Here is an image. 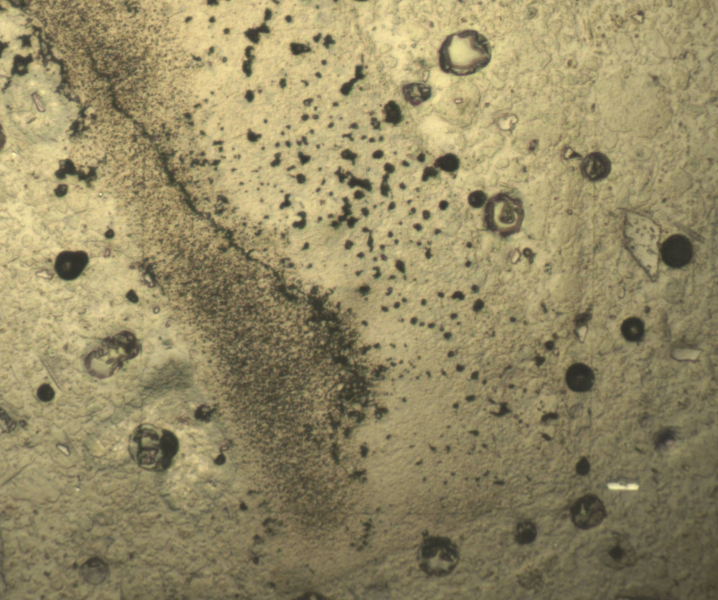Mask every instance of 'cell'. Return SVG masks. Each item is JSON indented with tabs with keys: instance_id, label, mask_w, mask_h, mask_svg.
I'll return each mask as SVG.
<instances>
[{
	"instance_id": "16",
	"label": "cell",
	"mask_w": 718,
	"mask_h": 600,
	"mask_svg": "<svg viewBox=\"0 0 718 600\" xmlns=\"http://www.w3.org/2000/svg\"><path fill=\"white\" fill-rule=\"evenodd\" d=\"M440 166L447 171H454L459 166V160L453 154H447L440 158Z\"/></svg>"
},
{
	"instance_id": "2",
	"label": "cell",
	"mask_w": 718,
	"mask_h": 600,
	"mask_svg": "<svg viewBox=\"0 0 718 600\" xmlns=\"http://www.w3.org/2000/svg\"><path fill=\"white\" fill-rule=\"evenodd\" d=\"M177 449V438L172 431L151 423L138 425L129 439L131 457L146 470H163L170 465Z\"/></svg>"
},
{
	"instance_id": "14",
	"label": "cell",
	"mask_w": 718,
	"mask_h": 600,
	"mask_svg": "<svg viewBox=\"0 0 718 600\" xmlns=\"http://www.w3.org/2000/svg\"><path fill=\"white\" fill-rule=\"evenodd\" d=\"M643 322L638 318L631 317L623 321L621 332L625 339L630 341L639 339L644 334Z\"/></svg>"
},
{
	"instance_id": "3",
	"label": "cell",
	"mask_w": 718,
	"mask_h": 600,
	"mask_svg": "<svg viewBox=\"0 0 718 600\" xmlns=\"http://www.w3.org/2000/svg\"><path fill=\"white\" fill-rule=\"evenodd\" d=\"M139 345L130 334H121L106 340L102 347L87 358V367L94 376L103 379L111 376L123 361L135 356Z\"/></svg>"
},
{
	"instance_id": "11",
	"label": "cell",
	"mask_w": 718,
	"mask_h": 600,
	"mask_svg": "<svg viewBox=\"0 0 718 600\" xmlns=\"http://www.w3.org/2000/svg\"><path fill=\"white\" fill-rule=\"evenodd\" d=\"M79 574L87 583L99 585L107 578L109 568L100 558L92 557L81 566Z\"/></svg>"
},
{
	"instance_id": "4",
	"label": "cell",
	"mask_w": 718,
	"mask_h": 600,
	"mask_svg": "<svg viewBox=\"0 0 718 600\" xmlns=\"http://www.w3.org/2000/svg\"><path fill=\"white\" fill-rule=\"evenodd\" d=\"M423 552L427 571L438 576L452 573L459 561L458 546L447 538L431 539L425 545Z\"/></svg>"
},
{
	"instance_id": "5",
	"label": "cell",
	"mask_w": 718,
	"mask_h": 600,
	"mask_svg": "<svg viewBox=\"0 0 718 600\" xmlns=\"http://www.w3.org/2000/svg\"><path fill=\"white\" fill-rule=\"evenodd\" d=\"M597 555L604 565L616 570L632 566L637 561L636 552L629 540L617 532L602 538L597 546Z\"/></svg>"
},
{
	"instance_id": "15",
	"label": "cell",
	"mask_w": 718,
	"mask_h": 600,
	"mask_svg": "<svg viewBox=\"0 0 718 600\" xmlns=\"http://www.w3.org/2000/svg\"><path fill=\"white\" fill-rule=\"evenodd\" d=\"M536 527L531 521H525L519 523L514 532L515 541L520 545H527L533 542L536 536Z\"/></svg>"
},
{
	"instance_id": "6",
	"label": "cell",
	"mask_w": 718,
	"mask_h": 600,
	"mask_svg": "<svg viewBox=\"0 0 718 600\" xmlns=\"http://www.w3.org/2000/svg\"><path fill=\"white\" fill-rule=\"evenodd\" d=\"M571 519L577 528L588 530L600 524L607 517L603 502L596 496L587 494L580 497L570 509Z\"/></svg>"
},
{
	"instance_id": "1",
	"label": "cell",
	"mask_w": 718,
	"mask_h": 600,
	"mask_svg": "<svg viewBox=\"0 0 718 600\" xmlns=\"http://www.w3.org/2000/svg\"><path fill=\"white\" fill-rule=\"evenodd\" d=\"M491 45L475 30H463L448 36L439 52L440 69L456 76L473 74L490 62Z\"/></svg>"
},
{
	"instance_id": "12",
	"label": "cell",
	"mask_w": 718,
	"mask_h": 600,
	"mask_svg": "<svg viewBox=\"0 0 718 600\" xmlns=\"http://www.w3.org/2000/svg\"><path fill=\"white\" fill-rule=\"evenodd\" d=\"M402 92L406 100L414 105L419 104L427 100L431 95V87L423 83L405 85Z\"/></svg>"
},
{
	"instance_id": "8",
	"label": "cell",
	"mask_w": 718,
	"mask_h": 600,
	"mask_svg": "<svg viewBox=\"0 0 718 600\" xmlns=\"http://www.w3.org/2000/svg\"><path fill=\"white\" fill-rule=\"evenodd\" d=\"M661 254L664 263L672 268H681L691 259L693 247L684 236L675 234L668 238L662 244Z\"/></svg>"
},
{
	"instance_id": "7",
	"label": "cell",
	"mask_w": 718,
	"mask_h": 600,
	"mask_svg": "<svg viewBox=\"0 0 718 600\" xmlns=\"http://www.w3.org/2000/svg\"><path fill=\"white\" fill-rule=\"evenodd\" d=\"M491 221L501 229H510L519 224L522 215L520 203L508 196H496L487 207Z\"/></svg>"
},
{
	"instance_id": "17",
	"label": "cell",
	"mask_w": 718,
	"mask_h": 600,
	"mask_svg": "<svg viewBox=\"0 0 718 600\" xmlns=\"http://www.w3.org/2000/svg\"><path fill=\"white\" fill-rule=\"evenodd\" d=\"M37 396L41 401L48 402L54 397L55 392L48 384H43L37 390Z\"/></svg>"
},
{
	"instance_id": "9",
	"label": "cell",
	"mask_w": 718,
	"mask_h": 600,
	"mask_svg": "<svg viewBox=\"0 0 718 600\" xmlns=\"http://www.w3.org/2000/svg\"><path fill=\"white\" fill-rule=\"evenodd\" d=\"M88 262L87 255L82 252H65L57 258L55 268L59 277L65 280L76 278Z\"/></svg>"
},
{
	"instance_id": "18",
	"label": "cell",
	"mask_w": 718,
	"mask_h": 600,
	"mask_svg": "<svg viewBox=\"0 0 718 600\" xmlns=\"http://www.w3.org/2000/svg\"><path fill=\"white\" fill-rule=\"evenodd\" d=\"M486 195L481 191L472 193L468 197L469 203L474 207H481L485 202Z\"/></svg>"
},
{
	"instance_id": "13",
	"label": "cell",
	"mask_w": 718,
	"mask_h": 600,
	"mask_svg": "<svg viewBox=\"0 0 718 600\" xmlns=\"http://www.w3.org/2000/svg\"><path fill=\"white\" fill-rule=\"evenodd\" d=\"M592 377L590 369L583 364L574 365L570 368L567 374L569 382L573 386L578 388L589 386Z\"/></svg>"
},
{
	"instance_id": "10",
	"label": "cell",
	"mask_w": 718,
	"mask_h": 600,
	"mask_svg": "<svg viewBox=\"0 0 718 600\" xmlns=\"http://www.w3.org/2000/svg\"><path fill=\"white\" fill-rule=\"evenodd\" d=\"M611 169L610 160L600 152H593L587 155L581 163L582 175L591 182L604 179L609 175Z\"/></svg>"
}]
</instances>
